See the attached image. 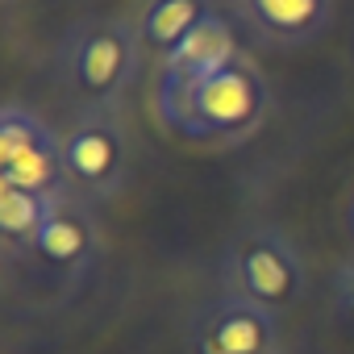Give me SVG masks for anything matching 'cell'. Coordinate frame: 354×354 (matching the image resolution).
I'll use <instances>...</instances> for the list:
<instances>
[{"label": "cell", "instance_id": "cell-1", "mask_svg": "<svg viewBox=\"0 0 354 354\" xmlns=\"http://www.w3.org/2000/svg\"><path fill=\"white\" fill-rule=\"evenodd\" d=\"M271 117V84L254 59L238 55L225 71L201 84L158 125L192 146H238L254 138Z\"/></svg>", "mask_w": 354, "mask_h": 354}, {"label": "cell", "instance_id": "cell-2", "mask_svg": "<svg viewBox=\"0 0 354 354\" xmlns=\"http://www.w3.org/2000/svg\"><path fill=\"white\" fill-rule=\"evenodd\" d=\"M142 71V42L133 21L88 17L59 42V80L75 96V109H121Z\"/></svg>", "mask_w": 354, "mask_h": 354}, {"label": "cell", "instance_id": "cell-3", "mask_svg": "<svg viewBox=\"0 0 354 354\" xmlns=\"http://www.w3.org/2000/svg\"><path fill=\"white\" fill-rule=\"evenodd\" d=\"M217 275H221V292L242 296L275 317L288 313L292 304H300L304 283H308L300 246L271 221L242 225L225 242Z\"/></svg>", "mask_w": 354, "mask_h": 354}, {"label": "cell", "instance_id": "cell-4", "mask_svg": "<svg viewBox=\"0 0 354 354\" xmlns=\"http://www.w3.org/2000/svg\"><path fill=\"white\" fill-rule=\"evenodd\" d=\"M63 162L71 196L96 209L117 201L133 167L121 109H75V117L63 129Z\"/></svg>", "mask_w": 354, "mask_h": 354}, {"label": "cell", "instance_id": "cell-5", "mask_svg": "<svg viewBox=\"0 0 354 354\" xmlns=\"http://www.w3.org/2000/svg\"><path fill=\"white\" fill-rule=\"evenodd\" d=\"M0 184L71 192L67 162H63V133H55L42 113L17 100L0 109Z\"/></svg>", "mask_w": 354, "mask_h": 354}, {"label": "cell", "instance_id": "cell-6", "mask_svg": "<svg viewBox=\"0 0 354 354\" xmlns=\"http://www.w3.org/2000/svg\"><path fill=\"white\" fill-rule=\"evenodd\" d=\"M184 346L188 354H279L283 333H279V317L217 292L213 300L196 304L184 321Z\"/></svg>", "mask_w": 354, "mask_h": 354}, {"label": "cell", "instance_id": "cell-7", "mask_svg": "<svg viewBox=\"0 0 354 354\" xmlns=\"http://www.w3.org/2000/svg\"><path fill=\"white\" fill-rule=\"evenodd\" d=\"M238 55H242V50H238L234 26L213 9L167 59H158V75H154V92H150L154 117H158V121L171 117L201 84H209L217 71H225Z\"/></svg>", "mask_w": 354, "mask_h": 354}, {"label": "cell", "instance_id": "cell-8", "mask_svg": "<svg viewBox=\"0 0 354 354\" xmlns=\"http://www.w3.org/2000/svg\"><path fill=\"white\" fill-rule=\"evenodd\" d=\"M100 246H104L100 209L67 192L59 213L50 217V225L42 230V238L34 242V250L26 259H30V271L55 279L59 288H71L96 267Z\"/></svg>", "mask_w": 354, "mask_h": 354}, {"label": "cell", "instance_id": "cell-9", "mask_svg": "<svg viewBox=\"0 0 354 354\" xmlns=\"http://www.w3.org/2000/svg\"><path fill=\"white\" fill-rule=\"evenodd\" d=\"M234 9L263 46H308L333 21V0H238Z\"/></svg>", "mask_w": 354, "mask_h": 354}, {"label": "cell", "instance_id": "cell-10", "mask_svg": "<svg viewBox=\"0 0 354 354\" xmlns=\"http://www.w3.org/2000/svg\"><path fill=\"white\" fill-rule=\"evenodd\" d=\"M67 192H38V188H13L0 184V238H5V254L9 263L26 259L34 250V242L42 238V230L50 225V217L59 213Z\"/></svg>", "mask_w": 354, "mask_h": 354}, {"label": "cell", "instance_id": "cell-11", "mask_svg": "<svg viewBox=\"0 0 354 354\" xmlns=\"http://www.w3.org/2000/svg\"><path fill=\"white\" fill-rule=\"evenodd\" d=\"M209 13H213L209 0H146V5L138 9V17H133L142 55L167 59Z\"/></svg>", "mask_w": 354, "mask_h": 354}, {"label": "cell", "instance_id": "cell-12", "mask_svg": "<svg viewBox=\"0 0 354 354\" xmlns=\"http://www.w3.org/2000/svg\"><path fill=\"white\" fill-rule=\"evenodd\" d=\"M333 304L354 317V254L342 259V267L333 271Z\"/></svg>", "mask_w": 354, "mask_h": 354}, {"label": "cell", "instance_id": "cell-13", "mask_svg": "<svg viewBox=\"0 0 354 354\" xmlns=\"http://www.w3.org/2000/svg\"><path fill=\"white\" fill-rule=\"evenodd\" d=\"M342 221H346V234H350V242H354V192H350V201H346V209H342Z\"/></svg>", "mask_w": 354, "mask_h": 354}, {"label": "cell", "instance_id": "cell-14", "mask_svg": "<svg viewBox=\"0 0 354 354\" xmlns=\"http://www.w3.org/2000/svg\"><path fill=\"white\" fill-rule=\"evenodd\" d=\"M209 5H221V0H209ZM230 5H238V0H230Z\"/></svg>", "mask_w": 354, "mask_h": 354}, {"label": "cell", "instance_id": "cell-15", "mask_svg": "<svg viewBox=\"0 0 354 354\" xmlns=\"http://www.w3.org/2000/svg\"><path fill=\"white\" fill-rule=\"evenodd\" d=\"M5 5H13V0H5Z\"/></svg>", "mask_w": 354, "mask_h": 354}]
</instances>
